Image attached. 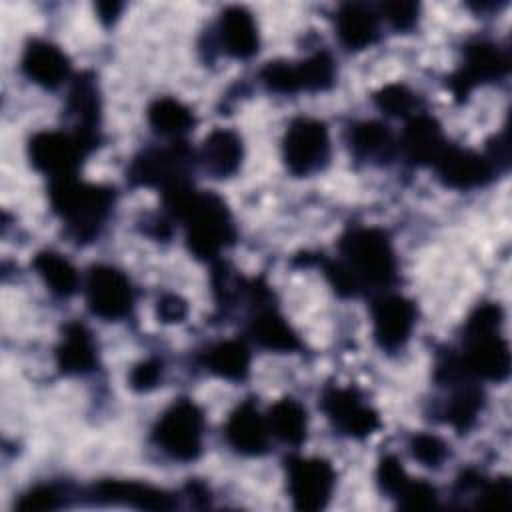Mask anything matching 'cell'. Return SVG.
<instances>
[{"label":"cell","instance_id":"8d00e7d4","mask_svg":"<svg viewBox=\"0 0 512 512\" xmlns=\"http://www.w3.org/2000/svg\"><path fill=\"white\" fill-rule=\"evenodd\" d=\"M162 380V362L156 358H148L138 362L128 376V384L136 392L154 390Z\"/></svg>","mask_w":512,"mask_h":512},{"label":"cell","instance_id":"3957f363","mask_svg":"<svg viewBox=\"0 0 512 512\" xmlns=\"http://www.w3.org/2000/svg\"><path fill=\"white\" fill-rule=\"evenodd\" d=\"M50 204L62 218L76 242L94 240L108 220L114 204V190L82 182L76 176L50 180Z\"/></svg>","mask_w":512,"mask_h":512},{"label":"cell","instance_id":"4dcf8cb0","mask_svg":"<svg viewBox=\"0 0 512 512\" xmlns=\"http://www.w3.org/2000/svg\"><path fill=\"white\" fill-rule=\"evenodd\" d=\"M148 124L160 136H182L194 126L188 106L174 98H158L148 106Z\"/></svg>","mask_w":512,"mask_h":512},{"label":"cell","instance_id":"ffe728a7","mask_svg":"<svg viewBox=\"0 0 512 512\" xmlns=\"http://www.w3.org/2000/svg\"><path fill=\"white\" fill-rule=\"evenodd\" d=\"M242 156H244L242 138L228 128L212 130L204 138V144L200 150V160L206 172L218 180L234 176L242 164Z\"/></svg>","mask_w":512,"mask_h":512},{"label":"cell","instance_id":"7402d4cb","mask_svg":"<svg viewBox=\"0 0 512 512\" xmlns=\"http://www.w3.org/2000/svg\"><path fill=\"white\" fill-rule=\"evenodd\" d=\"M220 42L232 58L246 60L258 52V28L254 16L242 6H228L218 20Z\"/></svg>","mask_w":512,"mask_h":512},{"label":"cell","instance_id":"ab89813d","mask_svg":"<svg viewBox=\"0 0 512 512\" xmlns=\"http://www.w3.org/2000/svg\"><path fill=\"white\" fill-rule=\"evenodd\" d=\"M188 314V304L178 294H164L158 298L156 304V316L164 324H176L182 322Z\"/></svg>","mask_w":512,"mask_h":512},{"label":"cell","instance_id":"4316f807","mask_svg":"<svg viewBox=\"0 0 512 512\" xmlns=\"http://www.w3.org/2000/svg\"><path fill=\"white\" fill-rule=\"evenodd\" d=\"M468 378L470 376L448 384L452 394L446 400L444 416H446V422H450L458 432L468 430L476 422L484 406V392Z\"/></svg>","mask_w":512,"mask_h":512},{"label":"cell","instance_id":"ba28073f","mask_svg":"<svg viewBox=\"0 0 512 512\" xmlns=\"http://www.w3.org/2000/svg\"><path fill=\"white\" fill-rule=\"evenodd\" d=\"M194 154L184 144H172L170 148H154L138 154L130 168L128 180L136 186H154L160 192H168L176 186L190 184V172L194 166Z\"/></svg>","mask_w":512,"mask_h":512},{"label":"cell","instance_id":"e575fe53","mask_svg":"<svg viewBox=\"0 0 512 512\" xmlns=\"http://www.w3.org/2000/svg\"><path fill=\"white\" fill-rule=\"evenodd\" d=\"M376 478H378V486L380 490L388 496V498H396L400 494V490L404 488V484L408 482V474L402 468V464L398 462L396 456H384L378 462L376 468Z\"/></svg>","mask_w":512,"mask_h":512},{"label":"cell","instance_id":"cb8c5ba5","mask_svg":"<svg viewBox=\"0 0 512 512\" xmlns=\"http://www.w3.org/2000/svg\"><path fill=\"white\" fill-rule=\"evenodd\" d=\"M336 34L348 50H364L378 38V16L364 4H342L336 14Z\"/></svg>","mask_w":512,"mask_h":512},{"label":"cell","instance_id":"83f0119b","mask_svg":"<svg viewBox=\"0 0 512 512\" xmlns=\"http://www.w3.org/2000/svg\"><path fill=\"white\" fill-rule=\"evenodd\" d=\"M266 422H268L270 434H274L284 444L298 446L306 440V430H308L306 408L294 398H282L274 406H270Z\"/></svg>","mask_w":512,"mask_h":512},{"label":"cell","instance_id":"2e32d148","mask_svg":"<svg viewBox=\"0 0 512 512\" xmlns=\"http://www.w3.org/2000/svg\"><path fill=\"white\" fill-rule=\"evenodd\" d=\"M224 434L228 444L244 456H258L268 448V422L250 400L232 410L224 426Z\"/></svg>","mask_w":512,"mask_h":512},{"label":"cell","instance_id":"52a82bcc","mask_svg":"<svg viewBox=\"0 0 512 512\" xmlns=\"http://www.w3.org/2000/svg\"><path fill=\"white\" fill-rule=\"evenodd\" d=\"M260 78L270 92H322L334 84L336 64L328 52H316L306 60H274L260 70Z\"/></svg>","mask_w":512,"mask_h":512},{"label":"cell","instance_id":"74e56055","mask_svg":"<svg viewBox=\"0 0 512 512\" xmlns=\"http://www.w3.org/2000/svg\"><path fill=\"white\" fill-rule=\"evenodd\" d=\"M62 502H60V496L54 488L50 486H36L32 488L30 492H26L16 508L18 510H24V512H36V510H54L58 508Z\"/></svg>","mask_w":512,"mask_h":512},{"label":"cell","instance_id":"f1b7e54d","mask_svg":"<svg viewBox=\"0 0 512 512\" xmlns=\"http://www.w3.org/2000/svg\"><path fill=\"white\" fill-rule=\"evenodd\" d=\"M204 366L224 380H244L250 370V352L242 340H224L208 348Z\"/></svg>","mask_w":512,"mask_h":512},{"label":"cell","instance_id":"5b68a950","mask_svg":"<svg viewBox=\"0 0 512 512\" xmlns=\"http://www.w3.org/2000/svg\"><path fill=\"white\" fill-rule=\"evenodd\" d=\"M98 140L80 132H38L28 142L30 164L52 180L76 176L82 160L96 148Z\"/></svg>","mask_w":512,"mask_h":512},{"label":"cell","instance_id":"8fae6325","mask_svg":"<svg viewBox=\"0 0 512 512\" xmlns=\"http://www.w3.org/2000/svg\"><path fill=\"white\" fill-rule=\"evenodd\" d=\"M88 310L102 320H120L134 306V288L120 270L98 264L92 266L86 278Z\"/></svg>","mask_w":512,"mask_h":512},{"label":"cell","instance_id":"d590c367","mask_svg":"<svg viewBox=\"0 0 512 512\" xmlns=\"http://www.w3.org/2000/svg\"><path fill=\"white\" fill-rule=\"evenodd\" d=\"M510 496H512V484L506 476L484 482V484L480 482L476 506L490 508V510H504L510 504Z\"/></svg>","mask_w":512,"mask_h":512},{"label":"cell","instance_id":"d6a6232c","mask_svg":"<svg viewBox=\"0 0 512 512\" xmlns=\"http://www.w3.org/2000/svg\"><path fill=\"white\" fill-rule=\"evenodd\" d=\"M412 456L426 468H440L448 456V446L434 434H416L410 440Z\"/></svg>","mask_w":512,"mask_h":512},{"label":"cell","instance_id":"9a60e30c","mask_svg":"<svg viewBox=\"0 0 512 512\" xmlns=\"http://www.w3.org/2000/svg\"><path fill=\"white\" fill-rule=\"evenodd\" d=\"M438 180L454 190H474L494 178V164L472 150L446 146L432 164Z\"/></svg>","mask_w":512,"mask_h":512},{"label":"cell","instance_id":"d6986e66","mask_svg":"<svg viewBox=\"0 0 512 512\" xmlns=\"http://www.w3.org/2000/svg\"><path fill=\"white\" fill-rule=\"evenodd\" d=\"M92 496L98 502L106 504H124L144 510H168L174 506L172 498L148 484L124 482V480H104L94 484Z\"/></svg>","mask_w":512,"mask_h":512},{"label":"cell","instance_id":"277c9868","mask_svg":"<svg viewBox=\"0 0 512 512\" xmlns=\"http://www.w3.org/2000/svg\"><path fill=\"white\" fill-rule=\"evenodd\" d=\"M502 308L498 304H480L464 326V352L460 358L466 374L502 382L510 374V348L500 336Z\"/></svg>","mask_w":512,"mask_h":512},{"label":"cell","instance_id":"ac0fdd59","mask_svg":"<svg viewBox=\"0 0 512 512\" xmlns=\"http://www.w3.org/2000/svg\"><path fill=\"white\" fill-rule=\"evenodd\" d=\"M446 140L442 134L440 124L426 114H416L408 120L400 148L406 156L408 162L424 166V164H434L436 158L444 152Z\"/></svg>","mask_w":512,"mask_h":512},{"label":"cell","instance_id":"9c48e42d","mask_svg":"<svg viewBox=\"0 0 512 512\" xmlns=\"http://www.w3.org/2000/svg\"><path fill=\"white\" fill-rule=\"evenodd\" d=\"M282 158L294 176H310L322 170L330 158V136L324 122L296 118L282 138Z\"/></svg>","mask_w":512,"mask_h":512},{"label":"cell","instance_id":"5bb4252c","mask_svg":"<svg viewBox=\"0 0 512 512\" xmlns=\"http://www.w3.org/2000/svg\"><path fill=\"white\" fill-rule=\"evenodd\" d=\"M372 334L386 352L400 350L416 324L414 304L400 294H384L372 302Z\"/></svg>","mask_w":512,"mask_h":512},{"label":"cell","instance_id":"836d02e7","mask_svg":"<svg viewBox=\"0 0 512 512\" xmlns=\"http://www.w3.org/2000/svg\"><path fill=\"white\" fill-rule=\"evenodd\" d=\"M394 500L398 502L400 508L422 510V508L436 506L438 494H436V488L432 484H428L424 480L408 478V482L404 484V488L400 490V494Z\"/></svg>","mask_w":512,"mask_h":512},{"label":"cell","instance_id":"f35d334b","mask_svg":"<svg viewBox=\"0 0 512 512\" xmlns=\"http://www.w3.org/2000/svg\"><path fill=\"white\" fill-rule=\"evenodd\" d=\"M382 12L396 30H410L418 20L420 6L416 2H386L382 4Z\"/></svg>","mask_w":512,"mask_h":512},{"label":"cell","instance_id":"30bf717a","mask_svg":"<svg viewBox=\"0 0 512 512\" xmlns=\"http://www.w3.org/2000/svg\"><path fill=\"white\" fill-rule=\"evenodd\" d=\"M286 474L296 510L314 512L326 508L336 484V474L328 460L292 456L286 460Z\"/></svg>","mask_w":512,"mask_h":512},{"label":"cell","instance_id":"44dd1931","mask_svg":"<svg viewBox=\"0 0 512 512\" xmlns=\"http://www.w3.org/2000/svg\"><path fill=\"white\" fill-rule=\"evenodd\" d=\"M98 362L96 344L88 328L80 322L64 326L56 346V366L62 374H86Z\"/></svg>","mask_w":512,"mask_h":512},{"label":"cell","instance_id":"f546056e","mask_svg":"<svg viewBox=\"0 0 512 512\" xmlns=\"http://www.w3.org/2000/svg\"><path fill=\"white\" fill-rule=\"evenodd\" d=\"M32 268L48 286V290L56 296H72L78 288V274L76 268L58 252L44 250L38 252L32 260Z\"/></svg>","mask_w":512,"mask_h":512},{"label":"cell","instance_id":"e0dca14e","mask_svg":"<svg viewBox=\"0 0 512 512\" xmlns=\"http://www.w3.org/2000/svg\"><path fill=\"white\" fill-rule=\"evenodd\" d=\"M20 66L26 78L46 90H56L70 74L68 56L58 46L44 40L28 42Z\"/></svg>","mask_w":512,"mask_h":512},{"label":"cell","instance_id":"7a4b0ae2","mask_svg":"<svg viewBox=\"0 0 512 512\" xmlns=\"http://www.w3.org/2000/svg\"><path fill=\"white\" fill-rule=\"evenodd\" d=\"M166 208L184 222L186 246L198 260H216L234 238L230 210L212 192H196L192 184L176 186L162 194Z\"/></svg>","mask_w":512,"mask_h":512},{"label":"cell","instance_id":"60d3db41","mask_svg":"<svg viewBox=\"0 0 512 512\" xmlns=\"http://www.w3.org/2000/svg\"><path fill=\"white\" fill-rule=\"evenodd\" d=\"M122 10V4L118 2H98L96 4V12H98V18L104 22V24H112L118 14Z\"/></svg>","mask_w":512,"mask_h":512},{"label":"cell","instance_id":"4fadbf2b","mask_svg":"<svg viewBox=\"0 0 512 512\" xmlns=\"http://www.w3.org/2000/svg\"><path fill=\"white\" fill-rule=\"evenodd\" d=\"M508 56L492 42H474L464 48L462 66L450 76L448 84L458 100H464L472 88L506 76Z\"/></svg>","mask_w":512,"mask_h":512},{"label":"cell","instance_id":"484cf974","mask_svg":"<svg viewBox=\"0 0 512 512\" xmlns=\"http://www.w3.org/2000/svg\"><path fill=\"white\" fill-rule=\"evenodd\" d=\"M348 144L360 160H388L394 150V138L386 124L378 120H364L348 130Z\"/></svg>","mask_w":512,"mask_h":512},{"label":"cell","instance_id":"6da1fadb","mask_svg":"<svg viewBox=\"0 0 512 512\" xmlns=\"http://www.w3.org/2000/svg\"><path fill=\"white\" fill-rule=\"evenodd\" d=\"M340 258L326 264V276L340 296L380 290L396 278L390 238L374 226L350 228L338 242Z\"/></svg>","mask_w":512,"mask_h":512},{"label":"cell","instance_id":"d4e9b609","mask_svg":"<svg viewBox=\"0 0 512 512\" xmlns=\"http://www.w3.org/2000/svg\"><path fill=\"white\" fill-rule=\"evenodd\" d=\"M68 114L76 120L74 132L98 140V122H100V98L96 82L90 74H82L74 80L68 100Z\"/></svg>","mask_w":512,"mask_h":512},{"label":"cell","instance_id":"7c38bea8","mask_svg":"<svg viewBox=\"0 0 512 512\" xmlns=\"http://www.w3.org/2000/svg\"><path fill=\"white\" fill-rule=\"evenodd\" d=\"M320 406L332 426L350 438H366L380 426V416L374 408L362 402L354 388L332 386L324 390Z\"/></svg>","mask_w":512,"mask_h":512},{"label":"cell","instance_id":"1f68e13d","mask_svg":"<svg viewBox=\"0 0 512 512\" xmlns=\"http://www.w3.org/2000/svg\"><path fill=\"white\" fill-rule=\"evenodd\" d=\"M376 106L388 116H408L416 104L414 94L402 84H388L374 94Z\"/></svg>","mask_w":512,"mask_h":512},{"label":"cell","instance_id":"603a6c76","mask_svg":"<svg viewBox=\"0 0 512 512\" xmlns=\"http://www.w3.org/2000/svg\"><path fill=\"white\" fill-rule=\"evenodd\" d=\"M248 332L260 348L270 352H294L302 346L298 334L290 328L284 316L274 306H264L262 302L256 304Z\"/></svg>","mask_w":512,"mask_h":512},{"label":"cell","instance_id":"8992f818","mask_svg":"<svg viewBox=\"0 0 512 512\" xmlns=\"http://www.w3.org/2000/svg\"><path fill=\"white\" fill-rule=\"evenodd\" d=\"M202 432V410L192 400L180 398L158 418L152 430V440L170 458L190 462L202 452Z\"/></svg>","mask_w":512,"mask_h":512}]
</instances>
